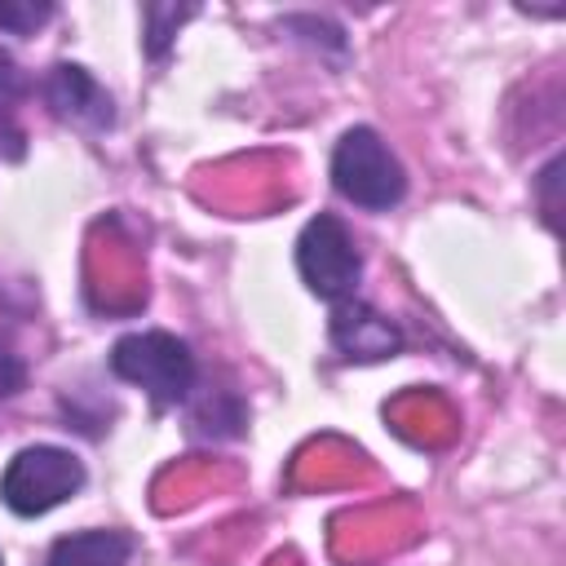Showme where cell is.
Returning <instances> with one entry per match:
<instances>
[{"mask_svg": "<svg viewBox=\"0 0 566 566\" xmlns=\"http://www.w3.org/2000/svg\"><path fill=\"white\" fill-rule=\"evenodd\" d=\"M332 186L349 203L385 212L407 195V172H402L398 155L380 142L376 128L354 124V128L340 133V142L332 150Z\"/></svg>", "mask_w": 566, "mask_h": 566, "instance_id": "6da1fadb", "label": "cell"}, {"mask_svg": "<svg viewBox=\"0 0 566 566\" xmlns=\"http://www.w3.org/2000/svg\"><path fill=\"white\" fill-rule=\"evenodd\" d=\"M133 539L124 531H75L49 548V566H128Z\"/></svg>", "mask_w": 566, "mask_h": 566, "instance_id": "52a82bcc", "label": "cell"}, {"mask_svg": "<svg viewBox=\"0 0 566 566\" xmlns=\"http://www.w3.org/2000/svg\"><path fill=\"white\" fill-rule=\"evenodd\" d=\"M332 340L345 358H358V363H376V358H389L402 349V332L376 314L371 305H358V301H340L332 310Z\"/></svg>", "mask_w": 566, "mask_h": 566, "instance_id": "8992f818", "label": "cell"}, {"mask_svg": "<svg viewBox=\"0 0 566 566\" xmlns=\"http://www.w3.org/2000/svg\"><path fill=\"white\" fill-rule=\"evenodd\" d=\"M0 566H4V562H0Z\"/></svg>", "mask_w": 566, "mask_h": 566, "instance_id": "4fadbf2b", "label": "cell"}, {"mask_svg": "<svg viewBox=\"0 0 566 566\" xmlns=\"http://www.w3.org/2000/svg\"><path fill=\"white\" fill-rule=\"evenodd\" d=\"M13 88H18V66L9 53H0V97H9Z\"/></svg>", "mask_w": 566, "mask_h": 566, "instance_id": "7c38bea8", "label": "cell"}, {"mask_svg": "<svg viewBox=\"0 0 566 566\" xmlns=\"http://www.w3.org/2000/svg\"><path fill=\"white\" fill-rule=\"evenodd\" d=\"M53 18L49 0H0V31L13 35H31L35 27H44Z\"/></svg>", "mask_w": 566, "mask_h": 566, "instance_id": "9c48e42d", "label": "cell"}, {"mask_svg": "<svg viewBox=\"0 0 566 566\" xmlns=\"http://www.w3.org/2000/svg\"><path fill=\"white\" fill-rule=\"evenodd\" d=\"M111 371L150 394L155 407H177L195 389V354L172 332H133L111 345Z\"/></svg>", "mask_w": 566, "mask_h": 566, "instance_id": "7a4b0ae2", "label": "cell"}, {"mask_svg": "<svg viewBox=\"0 0 566 566\" xmlns=\"http://www.w3.org/2000/svg\"><path fill=\"white\" fill-rule=\"evenodd\" d=\"M44 97H49L53 115L66 119V124H80V128H93V133H102V128L115 124V106H111L106 88L84 66H75V62H57L49 71Z\"/></svg>", "mask_w": 566, "mask_h": 566, "instance_id": "5b68a950", "label": "cell"}, {"mask_svg": "<svg viewBox=\"0 0 566 566\" xmlns=\"http://www.w3.org/2000/svg\"><path fill=\"white\" fill-rule=\"evenodd\" d=\"M18 385H22V367H18L9 354H0V398H4V394H13Z\"/></svg>", "mask_w": 566, "mask_h": 566, "instance_id": "8fae6325", "label": "cell"}, {"mask_svg": "<svg viewBox=\"0 0 566 566\" xmlns=\"http://www.w3.org/2000/svg\"><path fill=\"white\" fill-rule=\"evenodd\" d=\"M296 270H301L305 287L323 301L340 305L354 296V287L363 279V256H358V243L340 217L318 212L305 221V230L296 239Z\"/></svg>", "mask_w": 566, "mask_h": 566, "instance_id": "277c9868", "label": "cell"}, {"mask_svg": "<svg viewBox=\"0 0 566 566\" xmlns=\"http://www.w3.org/2000/svg\"><path fill=\"white\" fill-rule=\"evenodd\" d=\"M199 9L195 4H159V0H150L146 9H142V22H146V53L150 57H164L168 53V44H172V35H177V27L186 22V18H195Z\"/></svg>", "mask_w": 566, "mask_h": 566, "instance_id": "ba28073f", "label": "cell"}, {"mask_svg": "<svg viewBox=\"0 0 566 566\" xmlns=\"http://www.w3.org/2000/svg\"><path fill=\"white\" fill-rule=\"evenodd\" d=\"M283 31H310L305 40L310 44H327V49H345V35H340V27H332V22H323V18H283Z\"/></svg>", "mask_w": 566, "mask_h": 566, "instance_id": "30bf717a", "label": "cell"}, {"mask_svg": "<svg viewBox=\"0 0 566 566\" xmlns=\"http://www.w3.org/2000/svg\"><path fill=\"white\" fill-rule=\"evenodd\" d=\"M84 486V464L66 447H22L0 473V500L18 517H40Z\"/></svg>", "mask_w": 566, "mask_h": 566, "instance_id": "3957f363", "label": "cell"}]
</instances>
